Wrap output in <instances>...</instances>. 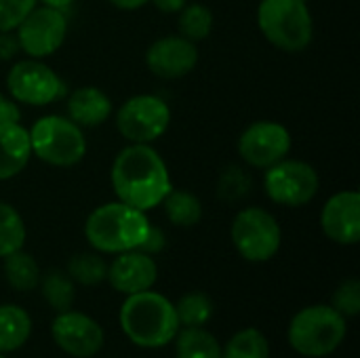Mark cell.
<instances>
[{"label": "cell", "mask_w": 360, "mask_h": 358, "mask_svg": "<svg viewBox=\"0 0 360 358\" xmlns=\"http://www.w3.org/2000/svg\"><path fill=\"white\" fill-rule=\"evenodd\" d=\"M4 276L15 291L25 293L38 287L40 268H38V262L30 253L19 249L4 257Z\"/></svg>", "instance_id": "22"}, {"label": "cell", "mask_w": 360, "mask_h": 358, "mask_svg": "<svg viewBox=\"0 0 360 358\" xmlns=\"http://www.w3.org/2000/svg\"><path fill=\"white\" fill-rule=\"evenodd\" d=\"M110 181L120 203L150 211L173 188L165 158L150 143H129L112 162Z\"/></svg>", "instance_id": "1"}, {"label": "cell", "mask_w": 360, "mask_h": 358, "mask_svg": "<svg viewBox=\"0 0 360 358\" xmlns=\"http://www.w3.org/2000/svg\"><path fill=\"white\" fill-rule=\"evenodd\" d=\"M38 285H40L42 298L55 312H65L72 308L74 298H76V283L68 276V272L51 270L44 276H40Z\"/></svg>", "instance_id": "23"}, {"label": "cell", "mask_w": 360, "mask_h": 358, "mask_svg": "<svg viewBox=\"0 0 360 358\" xmlns=\"http://www.w3.org/2000/svg\"><path fill=\"white\" fill-rule=\"evenodd\" d=\"M348 323L333 308L325 304L308 306L300 310L289 323V344L291 348L308 358H323L333 354L346 340Z\"/></svg>", "instance_id": "5"}, {"label": "cell", "mask_w": 360, "mask_h": 358, "mask_svg": "<svg viewBox=\"0 0 360 358\" xmlns=\"http://www.w3.org/2000/svg\"><path fill=\"white\" fill-rule=\"evenodd\" d=\"M38 0H0V32H13Z\"/></svg>", "instance_id": "31"}, {"label": "cell", "mask_w": 360, "mask_h": 358, "mask_svg": "<svg viewBox=\"0 0 360 358\" xmlns=\"http://www.w3.org/2000/svg\"><path fill=\"white\" fill-rule=\"evenodd\" d=\"M333 308L344 319H354L360 314V283L359 279L344 281L333 293Z\"/></svg>", "instance_id": "30"}, {"label": "cell", "mask_w": 360, "mask_h": 358, "mask_svg": "<svg viewBox=\"0 0 360 358\" xmlns=\"http://www.w3.org/2000/svg\"><path fill=\"white\" fill-rule=\"evenodd\" d=\"M179 327H205L213 317V302L202 291H192L175 304Z\"/></svg>", "instance_id": "28"}, {"label": "cell", "mask_w": 360, "mask_h": 358, "mask_svg": "<svg viewBox=\"0 0 360 358\" xmlns=\"http://www.w3.org/2000/svg\"><path fill=\"white\" fill-rule=\"evenodd\" d=\"M38 2H42V4H46V6H53V8H61V11H65L72 2H76V0H38Z\"/></svg>", "instance_id": "37"}, {"label": "cell", "mask_w": 360, "mask_h": 358, "mask_svg": "<svg viewBox=\"0 0 360 358\" xmlns=\"http://www.w3.org/2000/svg\"><path fill=\"white\" fill-rule=\"evenodd\" d=\"M293 139L285 124L276 120H255L238 137L236 150L245 165L253 169H268L287 158Z\"/></svg>", "instance_id": "12"}, {"label": "cell", "mask_w": 360, "mask_h": 358, "mask_svg": "<svg viewBox=\"0 0 360 358\" xmlns=\"http://www.w3.org/2000/svg\"><path fill=\"white\" fill-rule=\"evenodd\" d=\"M25 236V222L19 211L13 205L0 200V257L4 260L6 255L23 249Z\"/></svg>", "instance_id": "24"}, {"label": "cell", "mask_w": 360, "mask_h": 358, "mask_svg": "<svg viewBox=\"0 0 360 358\" xmlns=\"http://www.w3.org/2000/svg\"><path fill=\"white\" fill-rule=\"evenodd\" d=\"M150 230L146 211L120 200L99 205L84 222V238L97 253L118 255L139 249Z\"/></svg>", "instance_id": "3"}, {"label": "cell", "mask_w": 360, "mask_h": 358, "mask_svg": "<svg viewBox=\"0 0 360 358\" xmlns=\"http://www.w3.org/2000/svg\"><path fill=\"white\" fill-rule=\"evenodd\" d=\"M68 276L82 287H97L108 276V264L97 253H78L68 262Z\"/></svg>", "instance_id": "27"}, {"label": "cell", "mask_w": 360, "mask_h": 358, "mask_svg": "<svg viewBox=\"0 0 360 358\" xmlns=\"http://www.w3.org/2000/svg\"><path fill=\"white\" fill-rule=\"evenodd\" d=\"M323 234L344 247L360 241V194L356 190H344L333 194L321 211Z\"/></svg>", "instance_id": "15"}, {"label": "cell", "mask_w": 360, "mask_h": 358, "mask_svg": "<svg viewBox=\"0 0 360 358\" xmlns=\"http://www.w3.org/2000/svg\"><path fill=\"white\" fill-rule=\"evenodd\" d=\"M160 205L165 207V215L173 226L192 228L202 219V203L196 194L188 190L171 188Z\"/></svg>", "instance_id": "21"}, {"label": "cell", "mask_w": 360, "mask_h": 358, "mask_svg": "<svg viewBox=\"0 0 360 358\" xmlns=\"http://www.w3.org/2000/svg\"><path fill=\"white\" fill-rule=\"evenodd\" d=\"M112 114V99L99 87H78L68 97V118L80 129L103 124Z\"/></svg>", "instance_id": "17"}, {"label": "cell", "mask_w": 360, "mask_h": 358, "mask_svg": "<svg viewBox=\"0 0 360 358\" xmlns=\"http://www.w3.org/2000/svg\"><path fill=\"white\" fill-rule=\"evenodd\" d=\"M27 133L32 156L44 165L70 169L76 167L86 154V137L68 116H42L32 124V129H27Z\"/></svg>", "instance_id": "6"}, {"label": "cell", "mask_w": 360, "mask_h": 358, "mask_svg": "<svg viewBox=\"0 0 360 358\" xmlns=\"http://www.w3.org/2000/svg\"><path fill=\"white\" fill-rule=\"evenodd\" d=\"M21 51L19 40L13 32H0V61H11Z\"/></svg>", "instance_id": "33"}, {"label": "cell", "mask_w": 360, "mask_h": 358, "mask_svg": "<svg viewBox=\"0 0 360 358\" xmlns=\"http://www.w3.org/2000/svg\"><path fill=\"white\" fill-rule=\"evenodd\" d=\"M0 358H4V354H0Z\"/></svg>", "instance_id": "38"}, {"label": "cell", "mask_w": 360, "mask_h": 358, "mask_svg": "<svg viewBox=\"0 0 360 358\" xmlns=\"http://www.w3.org/2000/svg\"><path fill=\"white\" fill-rule=\"evenodd\" d=\"M105 279L114 291L122 295H133L154 287V283L158 281V266L152 255L133 249L116 255V260L108 266Z\"/></svg>", "instance_id": "16"}, {"label": "cell", "mask_w": 360, "mask_h": 358, "mask_svg": "<svg viewBox=\"0 0 360 358\" xmlns=\"http://www.w3.org/2000/svg\"><path fill=\"white\" fill-rule=\"evenodd\" d=\"M253 188V179L251 175L238 167V165H230L228 169L221 171L219 181H217V196L226 203H238L240 198H245Z\"/></svg>", "instance_id": "29"}, {"label": "cell", "mask_w": 360, "mask_h": 358, "mask_svg": "<svg viewBox=\"0 0 360 358\" xmlns=\"http://www.w3.org/2000/svg\"><path fill=\"white\" fill-rule=\"evenodd\" d=\"M112 6L120 8V11H137L141 8L143 4H148L150 0H108Z\"/></svg>", "instance_id": "36"}, {"label": "cell", "mask_w": 360, "mask_h": 358, "mask_svg": "<svg viewBox=\"0 0 360 358\" xmlns=\"http://www.w3.org/2000/svg\"><path fill=\"white\" fill-rule=\"evenodd\" d=\"M173 342L177 358H221V344L205 327H184Z\"/></svg>", "instance_id": "20"}, {"label": "cell", "mask_w": 360, "mask_h": 358, "mask_svg": "<svg viewBox=\"0 0 360 358\" xmlns=\"http://www.w3.org/2000/svg\"><path fill=\"white\" fill-rule=\"evenodd\" d=\"M15 36L27 57H51L68 36V17L61 8L36 4L15 27Z\"/></svg>", "instance_id": "11"}, {"label": "cell", "mask_w": 360, "mask_h": 358, "mask_svg": "<svg viewBox=\"0 0 360 358\" xmlns=\"http://www.w3.org/2000/svg\"><path fill=\"white\" fill-rule=\"evenodd\" d=\"M21 120V110L19 103H15L8 95L0 91V124L4 122H19Z\"/></svg>", "instance_id": "34"}, {"label": "cell", "mask_w": 360, "mask_h": 358, "mask_svg": "<svg viewBox=\"0 0 360 358\" xmlns=\"http://www.w3.org/2000/svg\"><path fill=\"white\" fill-rule=\"evenodd\" d=\"M120 329L139 348H165L179 333L175 304L152 289L127 295L120 306Z\"/></svg>", "instance_id": "2"}, {"label": "cell", "mask_w": 360, "mask_h": 358, "mask_svg": "<svg viewBox=\"0 0 360 358\" xmlns=\"http://www.w3.org/2000/svg\"><path fill=\"white\" fill-rule=\"evenodd\" d=\"M32 335L30 314L15 304L0 306V354L19 350Z\"/></svg>", "instance_id": "19"}, {"label": "cell", "mask_w": 360, "mask_h": 358, "mask_svg": "<svg viewBox=\"0 0 360 358\" xmlns=\"http://www.w3.org/2000/svg\"><path fill=\"white\" fill-rule=\"evenodd\" d=\"M32 158L30 133L21 122L0 124V181L17 177Z\"/></svg>", "instance_id": "18"}, {"label": "cell", "mask_w": 360, "mask_h": 358, "mask_svg": "<svg viewBox=\"0 0 360 358\" xmlns=\"http://www.w3.org/2000/svg\"><path fill=\"white\" fill-rule=\"evenodd\" d=\"M221 358H270V344L259 329H243L230 338Z\"/></svg>", "instance_id": "25"}, {"label": "cell", "mask_w": 360, "mask_h": 358, "mask_svg": "<svg viewBox=\"0 0 360 358\" xmlns=\"http://www.w3.org/2000/svg\"><path fill=\"white\" fill-rule=\"evenodd\" d=\"M51 335L57 348L74 358L95 357L105 342L103 329L89 314L78 310H65L51 323Z\"/></svg>", "instance_id": "13"}, {"label": "cell", "mask_w": 360, "mask_h": 358, "mask_svg": "<svg viewBox=\"0 0 360 358\" xmlns=\"http://www.w3.org/2000/svg\"><path fill=\"white\" fill-rule=\"evenodd\" d=\"M146 63L150 72L165 80H177L188 76L198 63L196 42L184 38L181 34L162 36L154 40L146 53Z\"/></svg>", "instance_id": "14"}, {"label": "cell", "mask_w": 360, "mask_h": 358, "mask_svg": "<svg viewBox=\"0 0 360 358\" xmlns=\"http://www.w3.org/2000/svg\"><path fill=\"white\" fill-rule=\"evenodd\" d=\"M257 25L266 40L285 53H302L314 38V19L306 0H262Z\"/></svg>", "instance_id": "4"}, {"label": "cell", "mask_w": 360, "mask_h": 358, "mask_svg": "<svg viewBox=\"0 0 360 358\" xmlns=\"http://www.w3.org/2000/svg\"><path fill=\"white\" fill-rule=\"evenodd\" d=\"M232 243L238 255L253 264L270 262L283 243V230L276 217L262 207H245L236 213L232 228Z\"/></svg>", "instance_id": "7"}, {"label": "cell", "mask_w": 360, "mask_h": 358, "mask_svg": "<svg viewBox=\"0 0 360 358\" xmlns=\"http://www.w3.org/2000/svg\"><path fill=\"white\" fill-rule=\"evenodd\" d=\"M171 124V108L158 95H133L116 112V129L129 143H154Z\"/></svg>", "instance_id": "8"}, {"label": "cell", "mask_w": 360, "mask_h": 358, "mask_svg": "<svg viewBox=\"0 0 360 358\" xmlns=\"http://www.w3.org/2000/svg\"><path fill=\"white\" fill-rule=\"evenodd\" d=\"M6 91L15 103L40 108L57 101L65 93L63 80L42 59H21L6 74Z\"/></svg>", "instance_id": "10"}, {"label": "cell", "mask_w": 360, "mask_h": 358, "mask_svg": "<svg viewBox=\"0 0 360 358\" xmlns=\"http://www.w3.org/2000/svg\"><path fill=\"white\" fill-rule=\"evenodd\" d=\"M179 34L192 42H200L205 40L211 30H213V13L209 6L198 4V2H188L181 11H179Z\"/></svg>", "instance_id": "26"}, {"label": "cell", "mask_w": 360, "mask_h": 358, "mask_svg": "<svg viewBox=\"0 0 360 358\" xmlns=\"http://www.w3.org/2000/svg\"><path fill=\"white\" fill-rule=\"evenodd\" d=\"M167 245V238H165V232L156 226L150 224V230L143 238V243L139 245V251L148 253V255H154V253H160Z\"/></svg>", "instance_id": "32"}, {"label": "cell", "mask_w": 360, "mask_h": 358, "mask_svg": "<svg viewBox=\"0 0 360 358\" xmlns=\"http://www.w3.org/2000/svg\"><path fill=\"white\" fill-rule=\"evenodd\" d=\"M321 179L316 169L297 158H283L264 173V190L268 198L283 207H304L319 194Z\"/></svg>", "instance_id": "9"}, {"label": "cell", "mask_w": 360, "mask_h": 358, "mask_svg": "<svg viewBox=\"0 0 360 358\" xmlns=\"http://www.w3.org/2000/svg\"><path fill=\"white\" fill-rule=\"evenodd\" d=\"M160 13H167V15H173V13H179L190 0H150Z\"/></svg>", "instance_id": "35"}, {"label": "cell", "mask_w": 360, "mask_h": 358, "mask_svg": "<svg viewBox=\"0 0 360 358\" xmlns=\"http://www.w3.org/2000/svg\"><path fill=\"white\" fill-rule=\"evenodd\" d=\"M306 2H308V0H306Z\"/></svg>", "instance_id": "39"}]
</instances>
